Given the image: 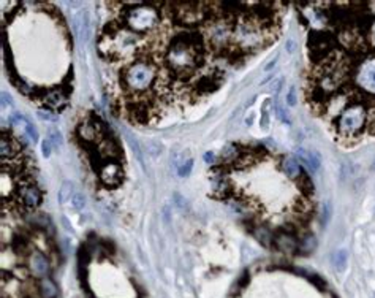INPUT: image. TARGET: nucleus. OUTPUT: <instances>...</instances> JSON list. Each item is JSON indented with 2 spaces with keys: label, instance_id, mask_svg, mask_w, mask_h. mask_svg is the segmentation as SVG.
Returning <instances> with one entry per match:
<instances>
[{
  "label": "nucleus",
  "instance_id": "1",
  "mask_svg": "<svg viewBox=\"0 0 375 298\" xmlns=\"http://www.w3.org/2000/svg\"><path fill=\"white\" fill-rule=\"evenodd\" d=\"M157 80V72L151 62L138 59L122 75V83L130 92H144Z\"/></svg>",
  "mask_w": 375,
  "mask_h": 298
},
{
  "label": "nucleus",
  "instance_id": "2",
  "mask_svg": "<svg viewBox=\"0 0 375 298\" xmlns=\"http://www.w3.org/2000/svg\"><path fill=\"white\" fill-rule=\"evenodd\" d=\"M124 18L133 34H146V32H151L160 21L158 11L147 5H139L137 8L127 10Z\"/></svg>",
  "mask_w": 375,
  "mask_h": 298
},
{
  "label": "nucleus",
  "instance_id": "3",
  "mask_svg": "<svg viewBox=\"0 0 375 298\" xmlns=\"http://www.w3.org/2000/svg\"><path fill=\"white\" fill-rule=\"evenodd\" d=\"M100 179L105 186L118 187L124 179V170L118 160H105L100 165Z\"/></svg>",
  "mask_w": 375,
  "mask_h": 298
},
{
  "label": "nucleus",
  "instance_id": "4",
  "mask_svg": "<svg viewBox=\"0 0 375 298\" xmlns=\"http://www.w3.org/2000/svg\"><path fill=\"white\" fill-rule=\"evenodd\" d=\"M103 130H105V126L99 118H90L87 121H82L79 126H78V133L79 137L86 141V143H95L103 137Z\"/></svg>",
  "mask_w": 375,
  "mask_h": 298
},
{
  "label": "nucleus",
  "instance_id": "5",
  "mask_svg": "<svg viewBox=\"0 0 375 298\" xmlns=\"http://www.w3.org/2000/svg\"><path fill=\"white\" fill-rule=\"evenodd\" d=\"M30 270H32V275L40 277H48L49 273V262L44 254H41L40 251H34L30 254Z\"/></svg>",
  "mask_w": 375,
  "mask_h": 298
},
{
  "label": "nucleus",
  "instance_id": "6",
  "mask_svg": "<svg viewBox=\"0 0 375 298\" xmlns=\"http://www.w3.org/2000/svg\"><path fill=\"white\" fill-rule=\"evenodd\" d=\"M296 154H298V159L309 168L310 171H316L320 168V165H321V155L316 152L315 149L299 148L298 151H296Z\"/></svg>",
  "mask_w": 375,
  "mask_h": 298
},
{
  "label": "nucleus",
  "instance_id": "7",
  "mask_svg": "<svg viewBox=\"0 0 375 298\" xmlns=\"http://www.w3.org/2000/svg\"><path fill=\"white\" fill-rule=\"evenodd\" d=\"M21 198H22V202L27 208L34 210V208H37V206H40L43 195H41V192L37 186H29V187H24V189L21 191Z\"/></svg>",
  "mask_w": 375,
  "mask_h": 298
},
{
  "label": "nucleus",
  "instance_id": "8",
  "mask_svg": "<svg viewBox=\"0 0 375 298\" xmlns=\"http://www.w3.org/2000/svg\"><path fill=\"white\" fill-rule=\"evenodd\" d=\"M282 170L287 174V178L293 179V181H299L304 174H306L302 170V167L299 165V162L293 157H285L282 160Z\"/></svg>",
  "mask_w": 375,
  "mask_h": 298
},
{
  "label": "nucleus",
  "instance_id": "9",
  "mask_svg": "<svg viewBox=\"0 0 375 298\" xmlns=\"http://www.w3.org/2000/svg\"><path fill=\"white\" fill-rule=\"evenodd\" d=\"M44 102L54 111H62L67 105V94H62L60 90H53L48 95H44Z\"/></svg>",
  "mask_w": 375,
  "mask_h": 298
},
{
  "label": "nucleus",
  "instance_id": "10",
  "mask_svg": "<svg viewBox=\"0 0 375 298\" xmlns=\"http://www.w3.org/2000/svg\"><path fill=\"white\" fill-rule=\"evenodd\" d=\"M37 290L40 298H57V294H59L57 292L56 282L51 279V277H43V279H40Z\"/></svg>",
  "mask_w": 375,
  "mask_h": 298
},
{
  "label": "nucleus",
  "instance_id": "11",
  "mask_svg": "<svg viewBox=\"0 0 375 298\" xmlns=\"http://www.w3.org/2000/svg\"><path fill=\"white\" fill-rule=\"evenodd\" d=\"M99 152H100L101 157H106L109 160H116L120 155V149L113 140L105 138L99 146Z\"/></svg>",
  "mask_w": 375,
  "mask_h": 298
},
{
  "label": "nucleus",
  "instance_id": "12",
  "mask_svg": "<svg viewBox=\"0 0 375 298\" xmlns=\"http://www.w3.org/2000/svg\"><path fill=\"white\" fill-rule=\"evenodd\" d=\"M274 243L280 251H288L290 252V251L299 248V241L293 235H290V233H282V235L276 236Z\"/></svg>",
  "mask_w": 375,
  "mask_h": 298
},
{
  "label": "nucleus",
  "instance_id": "13",
  "mask_svg": "<svg viewBox=\"0 0 375 298\" xmlns=\"http://www.w3.org/2000/svg\"><path fill=\"white\" fill-rule=\"evenodd\" d=\"M75 184L72 183V181H63L60 189H59V193H57V198H59V203H67L68 200H72L73 195H75Z\"/></svg>",
  "mask_w": 375,
  "mask_h": 298
},
{
  "label": "nucleus",
  "instance_id": "14",
  "mask_svg": "<svg viewBox=\"0 0 375 298\" xmlns=\"http://www.w3.org/2000/svg\"><path fill=\"white\" fill-rule=\"evenodd\" d=\"M0 152H2V159L5 160L6 157H13L15 155V145H13V141L10 138H6V133L3 132L2 135V141H0Z\"/></svg>",
  "mask_w": 375,
  "mask_h": 298
},
{
  "label": "nucleus",
  "instance_id": "15",
  "mask_svg": "<svg viewBox=\"0 0 375 298\" xmlns=\"http://www.w3.org/2000/svg\"><path fill=\"white\" fill-rule=\"evenodd\" d=\"M271 99H268V100H264V103H263V106H261V119H260V127L263 128V130H268L269 128V113H271V109H269V106H271Z\"/></svg>",
  "mask_w": 375,
  "mask_h": 298
},
{
  "label": "nucleus",
  "instance_id": "16",
  "mask_svg": "<svg viewBox=\"0 0 375 298\" xmlns=\"http://www.w3.org/2000/svg\"><path fill=\"white\" fill-rule=\"evenodd\" d=\"M276 114H277V118H279L282 122L290 124V118H288V114H287V109L283 108V105L279 102V99L276 100Z\"/></svg>",
  "mask_w": 375,
  "mask_h": 298
},
{
  "label": "nucleus",
  "instance_id": "17",
  "mask_svg": "<svg viewBox=\"0 0 375 298\" xmlns=\"http://www.w3.org/2000/svg\"><path fill=\"white\" fill-rule=\"evenodd\" d=\"M72 206L76 211L84 210V206H86V197H84L82 193L76 192L75 195H73V198H72Z\"/></svg>",
  "mask_w": 375,
  "mask_h": 298
},
{
  "label": "nucleus",
  "instance_id": "18",
  "mask_svg": "<svg viewBox=\"0 0 375 298\" xmlns=\"http://www.w3.org/2000/svg\"><path fill=\"white\" fill-rule=\"evenodd\" d=\"M192 168H193V159H187L185 164H182L178 168V174H179L180 178L189 176V174L192 173Z\"/></svg>",
  "mask_w": 375,
  "mask_h": 298
},
{
  "label": "nucleus",
  "instance_id": "19",
  "mask_svg": "<svg viewBox=\"0 0 375 298\" xmlns=\"http://www.w3.org/2000/svg\"><path fill=\"white\" fill-rule=\"evenodd\" d=\"M299 246H301V249H304L306 252L314 251V248H315V238H314V235H307V236H304V238L301 239Z\"/></svg>",
  "mask_w": 375,
  "mask_h": 298
},
{
  "label": "nucleus",
  "instance_id": "20",
  "mask_svg": "<svg viewBox=\"0 0 375 298\" xmlns=\"http://www.w3.org/2000/svg\"><path fill=\"white\" fill-rule=\"evenodd\" d=\"M331 216H333V202L331 200H326L325 205H323V224L326 225Z\"/></svg>",
  "mask_w": 375,
  "mask_h": 298
},
{
  "label": "nucleus",
  "instance_id": "21",
  "mask_svg": "<svg viewBox=\"0 0 375 298\" xmlns=\"http://www.w3.org/2000/svg\"><path fill=\"white\" fill-rule=\"evenodd\" d=\"M296 103H298V97H296V87L292 86L287 94V105L288 106H296Z\"/></svg>",
  "mask_w": 375,
  "mask_h": 298
},
{
  "label": "nucleus",
  "instance_id": "22",
  "mask_svg": "<svg viewBox=\"0 0 375 298\" xmlns=\"http://www.w3.org/2000/svg\"><path fill=\"white\" fill-rule=\"evenodd\" d=\"M25 132H27L29 138L34 141V143H37V141H38V132H37V128L30 124V122H27V124H25Z\"/></svg>",
  "mask_w": 375,
  "mask_h": 298
},
{
  "label": "nucleus",
  "instance_id": "23",
  "mask_svg": "<svg viewBox=\"0 0 375 298\" xmlns=\"http://www.w3.org/2000/svg\"><path fill=\"white\" fill-rule=\"evenodd\" d=\"M296 48H298V43L295 42V38H293V37H288V38H287V43H285V49H287V53L293 54L295 51H296Z\"/></svg>",
  "mask_w": 375,
  "mask_h": 298
},
{
  "label": "nucleus",
  "instance_id": "24",
  "mask_svg": "<svg viewBox=\"0 0 375 298\" xmlns=\"http://www.w3.org/2000/svg\"><path fill=\"white\" fill-rule=\"evenodd\" d=\"M49 140H51V143H54L56 146H60V145L63 143L62 135H60V132H57V130H53V132H51Z\"/></svg>",
  "mask_w": 375,
  "mask_h": 298
},
{
  "label": "nucleus",
  "instance_id": "25",
  "mask_svg": "<svg viewBox=\"0 0 375 298\" xmlns=\"http://www.w3.org/2000/svg\"><path fill=\"white\" fill-rule=\"evenodd\" d=\"M51 146H53V143H51L49 138L44 140L43 143H41V152H43L44 157H49V155H51Z\"/></svg>",
  "mask_w": 375,
  "mask_h": 298
},
{
  "label": "nucleus",
  "instance_id": "26",
  "mask_svg": "<svg viewBox=\"0 0 375 298\" xmlns=\"http://www.w3.org/2000/svg\"><path fill=\"white\" fill-rule=\"evenodd\" d=\"M345 258H347L345 251H339L337 254H336V265H339L340 268H344V265H345Z\"/></svg>",
  "mask_w": 375,
  "mask_h": 298
},
{
  "label": "nucleus",
  "instance_id": "27",
  "mask_svg": "<svg viewBox=\"0 0 375 298\" xmlns=\"http://www.w3.org/2000/svg\"><path fill=\"white\" fill-rule=\"evenodd\" d=\"M174 203H176L180 210H185L187 208V202H185V198H182V195L180 193H174Z\"/></svg>",
  "mask_w": 375,
  "mask_h": 298
},
{
  "label": "nucleus",
  "instance_id": "28",
  "mask_svg": "<svg viewBox=\"0 0 375 298\" xmlns=\"http://www.w3.org/2000/svg\"><path fill=\"white\" fill-rule=\"evenodd\" d=\"M2 106L6 108V106H13V100L11 97L6 94V92H2Z\"/></svg>",
  "mask_w": 375,
  "mask_h": 298
},
{
  "label": "nucleus",
  "instance_id": "29",
  "mask_svg": "<svg viewBox=\"0 0 375 298\" xmlns=\"http://www.w3.org/2000/svg\"><path fill=\"white\" fill-rule=\"evenodd\" d=\"M38 116H40V118L44 119V121H53L54 119V114L44 111V109H38Z\"/></svg>",
  "mask_w": 375,
  "mask_h": 298
},
{
  "label": "nucleus",
  "instance_id": "30",
  "mask_svg": "<svg viewBox=\"0 0 375 298\" xmlns=\"http://www.w3.org/2000/svg\"><path fill=\"white\" fill-rule=\"evenodd\" d=\"M214 159H216L214 152H206L204 154V160L208 162V164H214Z\"/></svg>",
  "mask_w": 375,
  "mask_h": 298
},
{
  "label": "nucleus",
  "instance_id": "31",
  "mask_svg": "<svg viewBox=\"0 0 375 298\" xmlns=\"http://www.w3.org/2000/svg\"><path fill=\"white\" fill-rule=\"evenodd\" d=\"M282 83H283V80H282V78H279V80H277L276 83H273L274 84V89H276V92H279V90H280V87H282Z\"/></svg>",
  "mask_w": 375,
  "mask_h": 298
},
{
  "label": "nucleus",
  "instance_id": "32",
  "mask_svg": "<svg viewBox=\"0 0 375 298\" xmlns=\"http://www.w3.org/2000/svg\"><path fill=\"white\" fill-rule=\"evenodd\" d=\"M276 64H277V57H276L274 61H271V62L268 64V67H266V72H269L271 68H273V67H276Z\"/></svg>",
  "mask_w": 375,
  "mask_h": 298
},
{
  "label": "nucleus",
  "instance_id": "33",
  "mask_svg": "<svg viewBox=\"0 0 375 298\" xmlns=\"http://www.w3.org/2000/svg\"><path fill=\"white\" fill-rule=\"evenodd\" d=\"M252 121H254V114H250L247 119H245V124L247 126H252Z\"/></svg>",
  "mask_w": 375,
  "mask_h": 298
},
{
  "label": "nucleus",
  "instance_id": "34",
  "mask_svg": "<svg viewBox=\"0 0 375 298\" xmlns=\"http://www.w3.org/2000/svg\"><path fill=\"white\" fill-rule=\"evenodd\" d=\"M372 170H375V159H374V162H372Z\"/></svg>",
  "mask_w": 375,
  "mask_h": 298
}]
</instances>
